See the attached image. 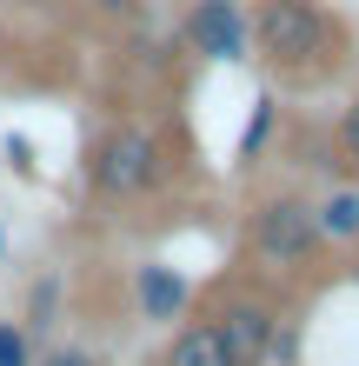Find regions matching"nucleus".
Masks as SVG:
<instances>
[{"label":"nucleus","instance_id":"1","mask_svg":"<svg viewBox=\"0 0 359 366\" xmlns=\"http://www.w3.org/2000/svg\"><path fill=\"white\" fill-rule=\"evenodd\" d=\"M246 34H253V47L266 54V67L280 80H320L346 60V27L320 0H260Z\"/></svg>","mask_w":359,"mask_h":366},{"label":"nucleus","instance_id":"2","mask_svg":"<svg viewBox=\"0 0 359 366\" xmlns=\"http://www.w3.org/2000/svg\"><path fill=\"white\" fill-rule=\"evenodd\" d=\"M320 227H313V200H300V193H266L260 207L246 213V260L253 273L266 280H293L306 273L313 260H320Z\"/></svg>","mask_w":359,"mask_h":366},{"label":"nucleus","instance_id":"3","mask_svg":"<svg viewBox=\"0 0 359 366\" xmlns=\"http://www.w3.org/2000/svg\"><path fill=\"white\" fill-rule=\"evenodd\" d=\"M166 180V140L153 127H107L87 154V187L100 200H140Z\"/></svg>","mask_w":359,"mask_h":366},{"label":"nucleus","instance_id":"4","mask_svg":"<svg viewBox=\"0 0 359 366\" xmlns=\"http://www.w3.org/2000/svg\"><path fill=\"white\" fill-rule=\"evenodd\" d=\"M200 320L226 340L233 366H260L273 327H280V307H273V293L253 287V280H213V287L200 293Z\"/></svg>","mask_w":359,"mask_h":366},{"label":"nucleus","instance_id":"5","mask_svg":"<svg viewBox=\"0 0 359 366\" xmlns=\"http://www.w3.org/2000/svg\"><path fill=\"white\" fill-rule=\"evenodd\" d=\"M186 47L200 60H246L253 34H246L240 0H193L186 7Z\"/></svg>","mask_w":359,"mask_h":366},{"label":"nucleus","instance_id":"6","mask_svg":"<svg viewBox=\"0 0 359 366\" xmlns=\"http://www.w3.org/2000/svg\"><path fill=\"white\" fill-rule=\"evenodd\" d=\"M133 293H140V313L160 320V327L186 320V307H193V287H186L173 267H140V273H133Z\"/></svg>","mask_w":359,"mask_h":366},{"label":"nucleus","instance_id":"7","mask_svg":"<svg viewBox=\"0 0 359 366\" xmlns=\"http://www.w3.org/2000/svg\"><path fill=\"white\" fill-rule=\"evenodd\" d=\"M313 227L320 247H359V180H340L313 200Z\"/></svg>","mask_w":359,"mask_h":366},{"label":"nucleus","instance_id":"8","mask_svg":"<svg viewBox=\"0 0 359 366\" xmlns=\"http://www.w3.org/2000/svg\"><path fill=\"white\" fill-rule=\"evenodd\" d=\"M160 366H233V353H226V340L206 327L200 313H186L180 327H173V340H166Z\"/></svg>","mask_w":359,"mask_h":366},{"label":"nucleus","instance_id":"9","mask_svg":"<svg viewBox=\"0 0 359 366\" xmlns=\"http://www.w3.org/2000/svg\"><path fill=\"white\" fill-rule=\"evenodd\" d=\"M40 347H34V327L27 320H0V366H34Z\"/></svg>","mask_w":359,"mask_h":366},{"label":"nucleus","instance_id":"10","mask_svg":"<svg viewBox=\"0 0 359 366\" xmlns=\"http://www.w3.org/2000/svg\"><path fill=\"white\" fill-rule=\"evenodd\" d=\"M34 366H100V353H87V347H47Z\"/></svg>","mask_w":359,"mask_h":366},{"label":"nucleus","instance_id":"11","mask_svg":"<svg viewBox=\"0 0 359 366\" xmlns=\"http://www.w3.org/2000/svg\"><path fill=\"white\" fill-rule=\"evenodd\" d=\"M340 154H346V167H359V100L346 107V120H340Z\"/></svg>","mask_w":359,"mask_h":366},{"label":"nucleus","instance_id":"12","mask_svg":"<svg viewBox=\"0 0 359 366\" xmlns=\"http://www.w3.org/2000/svg\"><path fill=\"white\" fill-rule=\"evenodd\" d=\"M266 127H273V100H260V120H253V134H246V160L260 154V140H266Z\"/></svg>","mask_w":359,"mask_h":366},{"label":"nucleus","instance_id":"13","mask_svg":"<svg viewBox=\"0 0 359 366\" xmlns=\"http://www.w3.org/2000/svg\"><path fill=\"white\" fill-rule=\"evenodd\" d=\"M93 7H107V14H133L140 0H93Z\"/></svg>","mask_w":359,"mask_h":366},{"label":"nucleus","instance_id":"14","mask_svg":"<svg viewBox=\"0 0 359 366\" xmlns=\"http://www.w3.org/2000/svg\"><path fill=\"white\" fill-rule=\"evenodd\" d=\"M0 247H7V240H0Z\"/></svg>","mask_w":359,"mask_h":366}]
</instances>
